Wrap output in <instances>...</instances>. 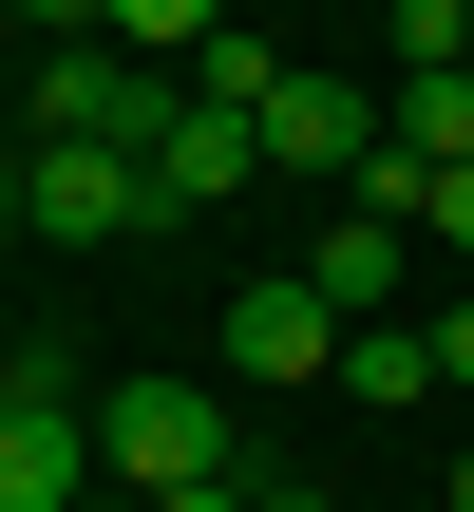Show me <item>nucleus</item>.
<instances>
[{
    "mask_svg": "<svg viewBox=\"0 0 474 512\" xmlns=\"http://www.w3.org/2000/svg\"><path fill=\"white\" fill-rule=\"evenodd\" d=\"M171 114H190V76H152L133 38H57V57H38V133H57V152H133V171H152Z\"/></svg>",
    "mask_w": 474,
    "mask_h": 512,
    "instance_id": "nucleus-1",
    "label": "nucleus"
},
{
    "mask_svg": "<svg viewBox=\"0 0 474 512\" xmlns=\"http://www.w3.org/2000/svg\"><path fill=\"white\" fill-rule=\"evenodd\" d=\"M114 456H95V399L57 361H0V512H95Z\"/></svg>",
    "mask_w": 474,
    "mask_h": 512,
    "instance_id": "nucleus-2",
    "label": "nucleus"
},
{
    "mask_svg": "<svg viewBox=\"0 0 474 512\" xmlns=\"http://www.w3.org/2000/svg\"><path fill=\"white\" fill-rule=\"evenodd\" d=\"M95 456H114V494L228 475V380H133V399H95Z\"/></svg>",
    "mask_w": 474,
    "mask_h": 512,
    "instance_id": "nucleus-3",
    "label": "nucleus"
},
{
    "mask_svg": "<svg viewBox=\"0 0 474 512\" xmlns=\"http://www.w3.org/2000/svg\"><path fill=\"white\" fill-rule=\"evenodd\" d=\"M266 171H342V190H361V171H380V95H361V76H285V95H266Z\"/></svg>",
    "mask_w": 474,
    "mask_h": 512,
    "instance_id": "nucleus-4",
    "label": "nucleus"
},
{
    "mask_svg": "<svg viewBox=\"0 0 474 512\" xmlns=\"http://www.w3.org/2000/svg\"><path fill=\"white\" fill-rule=\"evenodd\" d=\"M228 380H342V304L285 266V285H247L228 304Z\"/></svg>",
    "mask_w": 474,
    "mask_h": 512,
    "instance_id": "nucleus-5",
    "label": "nucleus"
},
{
    "mask_svg": "<svg viewBox=\"0 0 474 512\" xmlns=\"http://www.w3.org/2000/svg\"><path fill=\"white\" fill-rule=\"evenodd\" d=\"M266 171V114H228V95H190L171 133H152V209H228Z\"/></svg>",
    "mask_w": 474,
    "mask_h": 512,
    "instance_id": "nucleus-6",
    "label": "nucleus"
},
{
    "mask_svg": "<svg viewBox=\"0 0 474 512\" xmlns=\"http://www.w3.org/2000/svg\"><path fill=\"white\" fill-rule=\"evenodd\" d=\"M133 209H152V171H133V152H57V133H38V209H19V228H57V247H114Z\"/></svg>",
    "mask_w": 474,
    "mask_h": 512,
    "instance_id": "nucleus-7",
    "label": "nucleus"
},
{
    "mask_svg": "<svg viewBox=\"0 0 474 512\" xmlns=\"http://www.w3.org/2000/svg\"><path fill=\"white\" fill-rule=\"evenodd\" d=\"M399 247H418V228H380V209H342V228L304 247V285H323V304L361 323V304H399Z\"/></svg>",
    "mask_w": 474,
    "mask_h": 512,
    "instance_id": "nucleus-8",
    "label": "nucleus"
},
{
    "mask_svg": "<svg viewBox=\"0 0 474 512\" xmlns=\"http://www.w3.org/2000/svg\"><path fill=\"white\" fill-rule=\"evenodd\" d=\"M342 399H437V323H342Z\"/></svg>",
    "mask_w": 474,
    "mask_h": 512,
    "instance_id": "nucleus-9",
    "label": "nucleus"
},
{
    "mask_svg": "<svg viewBox=\"0 0 474 512\" xmlns=\"http://www.w3.org/2000/svg\"><path fill=\"white\" fill-rule=\"evenodd\" d=\"M380 133H399V152H437V171H474V76H399V95H380Z\"/></svg>",
    "mask_w": 474,
    "mask_h": 512,
    "instance_id": "nucleus-10",
    "label": "nucleus"
},
{
    "mask_svg": "<svg viewBox=\"0 0 474 512\" xmlns=\"http://www.w3.org/2000/svg\"><path fill=\"white\" fill-rule=\"evenodd\" d=\"M114 38H133V57H152V76H190V57H209V38H228V0H114Z\"/></svg>",
    "mask_w": 474,
    "mask_h": 512,
    "instance_id": "nucleus-11",
    "label": "nucleus"
},
{
    "mask_svg": "<svg viewBox=\"0 0 474 512\" xmlns=\"http://www.w3.org/2000/svg\"><path fill=\"white\" fill-rule=\"evenodd\" d=\"M399 76H474V0H399Z\"/></svg>",
    "mask_w": 474,
    "mask_h": 512,
    "instance_id": "nucleus-12",
    "label": "nucleus"
},
{
    "mask_svg": "<svg viewBox=\"0 0 474 512\" xmlns=\"http://www.w3.org/2000/svg\"><path fill=\"white\" fill-rule=\"evenodd\" d=\"M437 380H456V399H474V304H437Z\"/></svg>",
    "mask_w": 474,
    "mask_h": 512,
    "instance_id": "nucleus-13",
    "label": "nucleus"
},
{
    "mask_svg": "<svg viewBox=\"0 0 474 512\" xmlns=\"http://www.w3.org/2000/svg\"><path fill=\"white\" fill-rule=\"evenodd\" d=\"M418 247H456V266H474V171H456V190H437V228H418Z\"/></svg>",
    "mask_w": 474,
    "mask_h": 512,
    "instance_id": "nucleus-14",
    "label": "nucleus"
},
{
    "mask_svg": "<svg viewBox=\"0 0 474 512\" xmlns=\"http://www.w3.org/2000/svg\"><path fill=\"white\" fill-rule=\"evenodd\" d=\"M152 512H247V475H190V494H152Z\"/></svg>",
    "mask_w": 474,
    "mask_h": 512,
    "instance_id": "nucleus-15",
    "label": "nucleus"
},
{
    "mask_svg": "<svg viewBox=\"0 0 474 512\" xmlns=\"http://www.w3.org/2000/svg\"><path fill=\"white\" fill-rule=\"evenodd\" d=\"M247 512H323V494H247Z\"/></svg>",
    "mask_w": 474,
    "mask_h": 512,
    "instance_id": "nucleus-16",
    "label": "nucleus"
},
{
    "mask_svg": "<svg viewBox=\"0 0 474 512\" xmlns=\"http://www.w3.org/2000/svg\"><path fill=\"white\" fill-rule=\"evenodd\" d=\"M437 512H474V456H456V494H437Z\"/></svg>",
    "mask_w": 474,
    "mask_h": 512,
    "instance_id": "nucleus-17",
    "label": "nucleus"
},
{
    "mask_svg": "<svg viewBox=\"0 0 474 512\" xmlns=\"http://www.w3.org/2000/svg\"><path fill=\"white\" fill-rule=\"evenodd\" d=\"M95 512H152V494H95Z\"/></svg>",
    "mask_w": 474,
    "mask_h": 512,
    "instance_id": "nucleus-18",
    "label": "nucleus"
}]
</instances>
